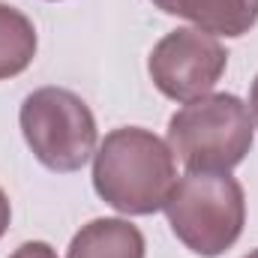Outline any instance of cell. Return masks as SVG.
Instances as JSON below:
<instances>
[{
  "label": "cell",
  "mask_w": 258,
  "mask_h": 258,
  "mask_svg": "<svg viewBox=\"0 0 258 258\" xmlns=\"http://www.w3.org/2000/svg\"><path fill=\"white\" fill-rule=\"evenodd\" d=\"M177 183V159L159 135L141 126L111 129L93 153V189L126 216H150L165 207Z\"/></svg>",
  "instance_id": "6da1fadb"
},
{
  "label": "cell",
  "mask_w": 258,
  "mask_h": 258,
  "mask_svg": "<svg viewBox=\"0 0 258 258\" xmlns=\"http://www.w3.org/2000/svg\"><path fill=\"white\" fill-rule=\"evenodd\" d=\"M255 120L234 93H207L186 102L168 120V147L186 171L228 174L252 150Z\"/></svg>",
  "instance_id": "7a4b0ae2"
},
{
  "label": "cell",
  "mask_w": 258,
  "mask_h": 258,
  "mask_svg": "<svg viewBox=\"0 0 258 258\" xmlns=\"http://www.w3.org/2000/svg\"><path fill=\"white\" fill-rule=\"evenodd\" d=\"M162 210L174 237L201 258L228 252L246 225V195L231 171H186L177 177Z\"/></svg>",
  "instance_id": "3957f363"
},
{
  "label": "cell",
  "mask_w": 258,
  "mask_h": 258,
  "mask_svg": "<svg viewBox=\"0 0 258 258\" xmlns=\"http://www.w3.org/2000/svg\"><path fill=\"white\" fill-rule=\"evenodd\" d=\"M18 123L33 156L57 174H72L96 153V117L66 87H39L24 96Z\"/></svg>",
  "instance_id": "277c9868"
},
{
  "label": "cell",
  "mask_w": 258,
  "mask_h": 258,
  "mask_svg": "<svg viewBox=\"0 0 258 258\" xmlns=\"http://www.w3.org/2000/svg\"><path fill=\"white\" fill-rule=\"evenodd\" d=\"M225 66L228 51L216 36L198 27H177L165 33L147 57V72L156 90L183 105L207 96L222 78Z\"/></svg>",
  "instance_id": "5b68a950"
},
{
  "label": "cell",
  "mask_w": 258,
  "mask_h": 258,
  "mask_svg": "<svg viewBox=\"0 0 258 258\" xmlns=\"http://www.w3.org/2000/svg\"><path fill=\"white\" fill-rule=\"evenodd\" d=\"M150 3L165 15L186 18L192 27L225 39L249 33L258 21V0H150Z\"/></svg>",
  "instance_id": "8992f818"
},
{
  "label": "cell",
  "mask_w": 258,
  "mask_h": 258,
  "mask_svg": "<svg viewBox=\"0 0 258 258\" xmlns=\"http://www.w3.org/2000/svg\"><path fill=\"white\" fill-rule=\"evenodd\" d=\"M144 234L120 216H102L81 225L72 237L66 258H144Z\"/></svg>",
  "instance_id": "52a82bcc"
},
{
  "label": "cell",
  "mask_w": 258,
  "mask_h": 258,
  "mask_svg": "<svg viewBox=\"0 0 258 258\" xmlns=\"http://www.w3.org/2000/svg\"><path fill=\"white\" fill-rule=\"evenodd\" d=\"M36 57V27L33 21L9 6L0 3V81L21 75Z\"/></svg>",
  "instance_id": "ba28073f"
},
{
  "label": "cell",
  "mask_w": 258,
  "mask_h": 258,
  "mask_svg": "<svg viewBox=\"0 0 258 258\" xmlns=\"http://www.w3.org/2000/svg\"><path fill=\"white\" fill-rule=\"evenodd\" d=\"M9 258H60V255L45 240H27V243H21Z\"/></svg>",
  "instance_id": "9c48e42d"
},
{
  "label": "cell",
  "mask_w": 258,
  "mask_h": 258,
  "mask_svg": "<svg viewBox=\"0 0 258 258\" xmlns=\"http://www.w3.org/2000/svg\"><path fill=\"white\" fill-rule=\"evenodd\" d=\"M9 219H12V204H9L6 192L0 189V237H3V234H6V228H9Z\"/></svg>",
  "instance_id": "30bf717a"
},
{
  "label": "cell",
  "mask_w": 258,
  "mask_h": 258,
  "mask_svg": "<svg viewBox=\"0 0 258 258\" xmlns=\"http://www.w3.org/2000/svg\"><path fill=\"white\" fill-rule=\"evenodd\" d=\"M249 111H252V120L258 123V75L252 81V90H249Z\"/></svg>",
  "instance_id": "8fae6325"
},
{
  "label": "cell",
  "mask_w": 258,
  "mask_h": 258,
  "mask_svg": "<svg viewBox=\"0 0 258 258\" xmlns=\"http://www.w3.org/2000/svg\"><path fill=\"white\" fill-rule=\"evenodd\" d=\"M243 258H258V249H252V252H249V255H243Z\"/></svg>",
  "instance_id": "7c38bea8"
}]
</instances>
